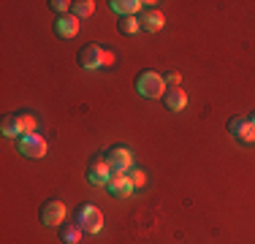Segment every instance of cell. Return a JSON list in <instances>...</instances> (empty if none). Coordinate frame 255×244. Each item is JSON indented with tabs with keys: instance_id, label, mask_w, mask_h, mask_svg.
Instances as JSON below:
<instances>
[{
	"instance_id": "3957f363",
	"label": "cell",
	"mask_w": 255,
	"mask_h": 244,
	"mask_svg": "<svg viewBox=\"0 0 255 244\" xmlns=\"http://www.w3.org/2000/svg\"><path fill=\"white\" fill-rule=\"evenodd\" d=\"M136 93L147 101H155V98H163L166 95V76L155 71H141L136 76Z\"/></svg>"
},
{
	"instance_id": "9c48e42d",
	"label": "cell",
	"mask_w": 255,
	"mask_h": 244,
	"mask_svg": "<svg viewBox=\"0 0 255 244\" xmlns=\"http://www.w3.org/2000/svg\"><path fill=\"white\" fill-rule=\"evenodd\" d=\"M106 190L114 195V198H130L133 195V182H130V176L128 174H120V171H114L112 174V179H109V185H106Z\"/></svg>"
},
{
	"instance_id": "7c38bea8",
	"label": "cell",
	"mask_w": 255,
	"mask_h": 244,
	"mask_svg": "<svg viewBox=\"0 0 255 244\" xmlns=\"http://www.w3.org/2000/svg\"><path fill=\"white\" fill-rule=\"evenodd\" d=\"M54 33L60 35V38H74L79 33V19L74 14H63L54 19Z\"/></svg>"
},
{
	"instance_id": "277c9868",
	"label": "cell",
	"mask_w": 255,
	"mask_h": 244,
	"mask_svg": "<svg viewBox=\"0 0 255 244\" xmlns=\"http://www.w3.org/2000/svg\"><path fill=\"white\" fill-rule=\"evenodd\" d=\"M16 149H19V155L27 157V160H41V157L49 152V144H46V138L41 136V133H27V136H22L19 141H16Z\"/></svg>"
},
{
	"instance_id": "ffe728a7",
	"label": "cell",
	"mask_w": 255,
	"mask_h": 244,
	"mask_svg": "<svg viewBox=\"0 0 255 244\" xmlns=\"http://www.w3.org/2000/svg\"><path fill=\"white\" fill-rule=\"evenodd\" d=\"M179 82H182L179 73H168L166 76V87H179Z\"/></svg>"
},
{
	"instance_id": "d6986e66",
	"label": "cell",
	"mask_w": 255,
	"mask_h": 244,
	"mask_svg": "<svg viewBox=\"0 0 255 244\" xmlns=\"http://www.w3.org/2000/svg\"><path fill=\"white\" fill-rule=\"evenodd\" d=\"M71 5H74V3H68V0H52V3H49V8H52V11H57V16H63L65 11L71 8Z\"/></svg>"
},
{
	"instance_id": "5b68a950",
	"label": "cell",
	"mask_w": 255,
	"mask_h": 244,
	"mask_svg": "<svg viewBox=\"0 0 255 244\" xmlns=\"http://www.w3.org/2000/svg\"><path fill=\"white\" fill-rule=\"evenodd\" d=\"M76 225L84 231V234H101V228H103L101 209H98V206H93V204L79 206V209H76Z\"/></svg>"
},
{
	"instance_id": "52a82bcc",
	"label": "cell",
	"mask_w": 255,
	"mask_h": 244,
	"mask_svg": "<svg viewBox=\"0 0 255 244\" xmlns=\"http://www.w3.org/2000/svg\"><path fill=\"white\" fill-rule=\"evenodd\" d=\"M228 133L239 144H245V146H253L255 144V127H253L250 117H231L228 120Z\"/></svg>"
},
{
	"instance_id": "8992f818",
	"label": "cell",
	"mask_w": 255,
	"mask_h": 244,
	"mask_svg": "<svg viewBox=\"0 0 255 244\" xmlns=\"http://www.w3.org/2000/svg\"><path fill=\"white\" fill-rule=\"evenodd\" d=\"M103 160H106V166L114 171H120V174H128V171L133 168V152L128 149V146H112V149L103 155Z\"/></svg>"
},
{
	"instance_id": "e0dca14e",
	"label": "cell",
	"mask_w": 255,
	"mask_h": 244,
	"mask_svg": "<svg viewBox=\"0 0 255 244\" xmlns=\"http://www.w3.org/2000/svg\"><path fill=\"white\" fill-rule=\"evenodd\" d=\"M82 234L84 231L79 228V225H60V239L65 244H79L82 242Z\"/></svg>"
},
{
	"instance_id": "8fae6325",
	"label": "cell",
	"mask_w": 255,
	"mask_h": 244,
	"mask_svg": "<svg viewBox=\"0 0 255 244\" xmlns=\"http://www.w3.org/2000/svg\"><path fill=\"white\" fill-rule=\"evenodd\" d=\"M138 22H141V30H147V33H157V30L166 24V16H163L157 8H144L141 14H138Z\"/></svg>"
},
{
	"instance_id": "6da1fadb",
	"label": "cell",
	"mask_w": 255,
	"mask_h": 244,
	"mask_svg": "<svg viewBox=\"0 0 255 244\" xmlns=\"http://www.w3.org/2000/svg\"><path fill=\"white\" fill-rule=\"evenodd\" d=\"M0 133H3L5 138H16V141H19L22 136H27V133H38V120H35L30 112L8 114V117L3 120V125H0Z\"/></svg>"
},
{
	"instance_id": "9a60e30c",
	"label": "cell",
	"mask_w": 255,
	"mask_h": 244,
	"mask_svg": "<svg viewBox=\"0 0 255 244\" xmlns=\"http://www.w3.org/2000/svg\"><path fill=\"white\" fill-rule=\"evenodd\" d=\"M117 30L123 35H136L138 30H141V22H138V16H120Z\"/></svg>"
},
{
	"instance_id": "5bb4252c",
	"label": "cell",
	"mask_w": 255,
	"mask_h": 244,
	"mask_svg": "<svg viewBox=\"0 0 255 244\" xmlns=\"http://www.w3.org/2000/svg\"><path fill=\"white\" fill-rule=\"evenodd\" d=\"M163 103H166L168 112H182L187 106V93L182 87H168V93L163 95Z\"/></svg>"
},
{
	"instance_id": "ac0fdd59",
	"label": "cell",
	"mask_w": 255,
	"mask_h": 244,
	"mask_svg": "<svg viewBox=\"0 0 255 244\" xmlns=\"http://www.w3.org/2000/svg\"><path fill=\"white\" fill-rule=\"evenodd\" d=\"M128 176H130V182H133V187H136V190H141V187L147 185V174H144L141 168H136V166L128 171Z\"/></svg>"
},
{
	"instance_id": "ba28073f",
	"label": "cell",
	"mask_w": 255,
	"mask_h": 244,
	"mask_svg": "<svg viewBox=\"0 0 255 244\" xmlns=\"http://www.w3.org/2000/svg\"><path fill=\"white\" fill-rule=\"evenodd\" d=\"M109 179H112V168L106 166L103 155L95 157V160L87 166V182H90V185H95V187H103V185H109Z\"/></svg>"
},
{
	"instance_id": "7a4b0ae2",
	"label": "cell",
	"mask_w": 255,
	"mask_h": 244,
	"mask_svg": "<svg viewBox=\"0 0 255 244\" xmlns=\"http://www.w3.org/2000/svg\"><path fill=\"white\" fill-rule=\"evenodd\" d=\"M76 63L82 65L84 71H98V68H103V65L114 63V54L109 52L106 46H101V44H87V46L79 49Z\"/></svg>"
},
{
	"instance_id": "44dd1931",
	"label": "cell",
	"mask_w": 255,
	"mask_h": 244,
	"mask_svg": "<svg viewBox=\"0 0 255 244\" xmlns=\"http://www.w3.org/2000/svg\"><path fill=\"white\" fill-rule=\"evenodd\" d=\"M250 122H253V127H255V114H253V117H250Z\"/></svg>"
},
{
	"instance_id": "4fadbf2b",
	"label": "cell",
	"mask_w": 255,
	"mask_h": 244,
	"mask_svg": "<svg viewBox=\"0 0 255 244\" xmlns=\"http://www.w3.org/2000/svg\"><path fill=\"white\" fill-rule=\"evenodd\" d=\"M144 5L147 3H141V0H112L109 8H112L114 14H120V16H136V14L144 11Z\"/></svg>"
},
{
	"instance_id": "2e32d148",
	"label": "cell",
	"mask_w": 255,
	"mask_h": 244,
	"mask_svg": "<svg viewBox=\"0 0 255 244\" xmlns=\"http://www.w3.org/2000/svg\"><path fill=\"white\" fill-rule=\"evenodd\" d=\"M71 11H74L76 19H87V16L95 14V0H76V3L71 5Z\"/></svg>"
},
{
	"instance_id": "30bf717a",
	"label": "cell",
	"mask_w": 255,
	"mask_h": 244,
	"mask_svg": "<svg viewBox=\"0 0 255 244\" xmlns=\"http://www.w3.org/2000/svg\"><path fill=\"white\" fill-rule=\"evenodd\" d=\"M65 215H68V209H65L63 201H46L44 209H41V223L54 228V225L65 223Z\"/></svg>"
}]
</instances>
